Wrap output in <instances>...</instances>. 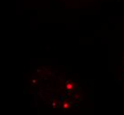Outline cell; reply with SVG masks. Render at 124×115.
Wrapping results in <instances>:
<instances>
[{
    "label": "cell",
    "instance_id": "1",
    "mask_svg": "<svg viewBox=\"0 0 124 115\" xmlns=\"http://www.w3.org/2000/svg\"><path fill=\"white\" fill-rule=\"evenodd\" d=\"M73 88H74V85H73L72 83H71V82H70V83H67V89L68 90H73Z\"/></svg>",
    "mask_w": 124,
    "mask_h": 115
}]
</instances>
